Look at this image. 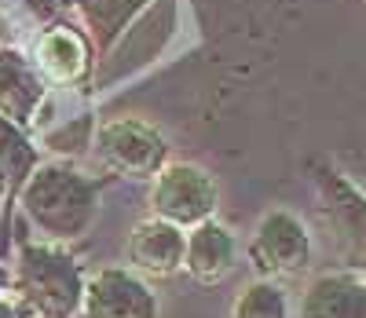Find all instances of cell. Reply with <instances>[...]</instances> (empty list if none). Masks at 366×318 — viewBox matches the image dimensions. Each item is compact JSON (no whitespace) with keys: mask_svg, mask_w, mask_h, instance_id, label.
Wrapping results in <instances>:
<instances>
[{"mask_svg":"<svg viewBox=\"0 0 366 318\" xmlns=\"http://www.w3.org/2000/svg\"><path fill=\"white\" fill-rule=\"evenodd\" d=\"M19 205L41 242L70 245L92 231L99 216V179L74 162H41L19 190Z\"/></svg>","mask_w":366,"mask_h":318,"instance_id":"obj_1","label":"cell"},{"mask_svg":"<svg viewBox=\"0 0 366 318\" xmlns=\"http://www.w3.org/2000/svg\"><path fill=\"white\" fill-rule=\"evenodd\" d=\"M11 289L34 318H77L84 300V274L66 245L22 242Z\"/></svg>","mask_w":366,"mask_h":318,"instance_id":"obj_2","label":"cell"},{"mask_svg":"<svg viewBox=\"0 0 366 318\" xmlns=\"http://www.w3.org/2000/svg\"><path fill=\"white\" fill-rule=\"evenodd\" d=\"M150 179H154L150 183V216L165 219L179 231H191L217 216L220 187L202 165L165 162Z\"/></svg>","mask_w":366,"mask_h":318,"instance_id":"obj_3","label":"cell"},{"mask_svg":"<svg viewBox=\"0 0 366 318\" xmlns=\"http://www.w3.org/2000/svg\"><path fill=\"white\" fill-rule=\"evenodd\" d=\"M315 187H319L326 227L333 231L341 271L366 278V194L345 172L330 165L315 169Z\"/></svg>","mask_w":366,"mask_h":318,"instance_id":"obj_4","label":"cell"},{"mask_svg":"<svg viewBox=\"0 0 366 318\" xmlns=\"http://www.w3.org/2000/svg\"><path fill=\"white\" fill-rule=\"evenodd\" d=\"M246 257H249V267L257 271V278L279 282V278H290V274H300L312 267L315 242H312L308 224L297 212L267 209L253 227Z\"/></svg>","mask_w":366,"mask_h":318,"instance_id":"obj_5","label":"cell"},{"mask_svg":"<svg viewBox=\"0 0 366 318\" xmlns=\"http://www.w3.org/2000/svg\"><path fill=\"white\" fill-rule=\"evenodd\" d=\"M96 150L103 165L129 179H150L169 157L165 136L139 117H114L96 129Z\"/></svg>","mask_w":366,"mask_h":318,"instance_id":"obj_6","label":"cell"},{"mask_svg":"<svg viewBox=\"0 0 366 318\" xmlns=\"http://www.w3.org/2000/svg\"><path fill=\"white\" fill-rule=\"evenodd\" d=\"M84 318H162V300L132 267H103L84 278Z\"/></svg>","mask_w":366,"mask_h":318,"instance_id":"obj_7","label":"cell"},{"mask_svg":"<svg viewBox=\"0 0 366 318\" xmlns=\"http://www.w3.org/2000/svg\"><path fill=\"white\" fill-rule=\"evenodd\" d=\"M183 245H187V231L147 216L129 234V267L143 278H172L183 271Z\"/></svg>","mask_w":366,"mask_h":318,"instance_id":"obj_8","label":"cell"},{"mask_svg":"<svg viewBox=\"0 0 366 318\" xmlns=\"http://www.w3.org/2000/svg\"><path fill=\"white\" fill-rule=\"evenodd\" d=\"M238 264V242L234 234L220 224L217 216L187 231V245H183V271H187L198 285H220L231 278Z\"/></svg>","mask_w":366,"mask_h":318,"instance_id":"obj_9","label":"cell"},{"mask_svg":"<svg viewBox=\"0 0 366 318\" xmlns=\"http://www.w3.org/2000/svg\"><path fill=\"white\" fill-rule=\"evenodd\" d=\"M44 77L37 74V66L11 51V48H0V117H8L19 129H29L44 103Z\"/></svg>","mask_w":366,"mask_h":318,"instance_id":"obj_10","label":"cell"},{"mask_svg":"<svg viewBox=\"0 0 366 318\" xmlns=\"http://www.w3.org/2000/svg\"><path fill=\"white\" fill-rule=\"evenodd\" d=\"M66 4L81 15V22L88 29V44L96 51V59L103 62L154 0H66Z\"/></svg>","mask_w":366,"mask_h":318,"instance_id":"obj_11","label":"cell"},{"mask_svg":"<svg viewBox=\"0 0 366 318\" xmlns=\"http://www.w3.org/2000/svg\"><path fill=\"white\" fill-rule=\"evenodd\" d=\"M300 318H366V278L348 271L319 274L300 300Z\"/></svg>","mask_w":366,"mask_h":318,"instance_id":"obj_12","label":"cell"},{"mask_svg":"<svg viewBox=\"0 0 366 318\" xmlns=\"http://www.w3.org/2000/svg\"><path fill=\"white\" fill-rule=\"evenodd\" d=\"M92 66L88 41L70 26H51L37 41V74L51 84H77Z\"/></svg>","mask_w":366,"mask_h":318,"instance_id":"obj_13","label":"cell"},{"mask_svg":"<svg viewBox=\"0 0 366 318\" xmlns=\"http://www.w3.org/2000/svg\"><path fill=\"white\" fill-rule=\"evenodd\" d=\"M37 165H41L37 143L26 136V129L11 124L8 117H0V169L8 176V198H19L22 183L29 179V172Z\"/></svg>","mask_w":366,"mask_h":318,"instance_id":"obj_14","label":"cell"},{"mask_svg":"<svg viewBox=\"0 0 366 318\" xmlns=\"http://www.w3.org/2000/svg\"><path fill=\"white\" fill-rule=\"evenodd\" d=\"M290 293L274 278H253L231 304L227 318H290Z\"/></svg>","mask_w":366,"mask_h":318,"instance_id":"obj_15","label":"cell"},{"mask_svg":"<svg viewBox=\"0 0 366 318\" xmlns=\"http://www.w3.org/2000/svg\"><path fill=\"white\" fill-rule=\"evenodd\" d=\"M92 139H96V117L92 114H74L63 124H55V129H44V136H41V143L59 157V162L81 157L92 146Z\"/></svg>","mask_w":366,"mask_h":318,"instance_id":"obj_16","label":"cell"},{"mask_svg":"<svg viewBox=\"0 0 366 318\" xmlns=\"http://www.w3.org/2000/svg\"><path fill=\"white\" fill-rule=\"evenodd\" d=\"M0 318H34V314H29V307L15 293H4L0 297Z\"/></svg>","mask_w":366,"mask_h":318,"instance_id":"obj_17","label":"cell"},{"mask_svg":"<svg viewBox=\"0 0 366 318\" xmlns=\"http://www.w3.org/2000/svg\"><path fill=\"white\" fill-rule=\"evenodd\" d=\"M11 289V274H8V267H0V297H4Z\"/></svg>","mask_w":366,"mask_h":318,"instance_id":"obj_18","label":"cell"},{"mask_svg":"<svg viewBox=\"0 0 366 318\" xmlns=\"http://www.w3.org/2000/svg\"><path fill=\"white\" fill-rule=\"evenodd\" d=\"M8 198V176H4V169H0V202Z\"/></svg>","mask_w":366,"mask_h":318,"instance_id":"obj_19","label":"cell"}]
</instances>
